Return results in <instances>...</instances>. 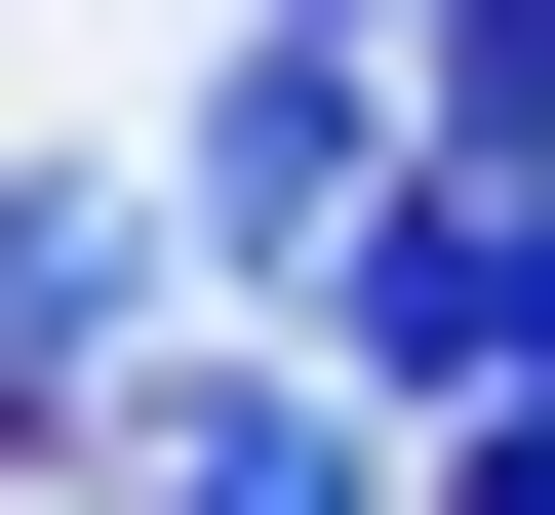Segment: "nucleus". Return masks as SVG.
I'll return each instance as SVG.
<instances>
[{"instance_id":"nucleus-4","label":"nucleus","mask_w":555,"mask_h":515,"mask_svg":"<svg viewBox=\"0 0 555 515\" xmlns=\"http://www.w3.org/2000/svg\"><path fill=\"white\" fill-rule=\"evenodd\" d=\"M119 357H159V198H80V159H40V198H0V397H40V436H119Z\"/></svg>"},{"instance_id":"nucleus-3","label":"nucleus","mask_w":555,"mask_h":515,"mask_svg":"<svg viewBox=\"0 0 555 515\" xmlns=\"http://www.w3.org/2000/svg\"><path fill=\"white\" fill-rule=\"evenodd\" d=\"M437 436L358 397V357H119V515H397Z\"/></svg>"},{"instance_id":"nucleus-6","label":"nucleus","mask_w":555,"mask_h":515,"mask_svg":"<svg viewBox=\"0 0 555 515\" xmlns=\"http://www.w3.org/2000/svg\"><path fill=\"white\" fill-rule=\"evenodd\" d=\"M437 515H555V357H516V397H437Z\"/></svg>"},{"instance_id":"nucleus-1","label":"nucleus","mask_w":555,"mask_h":515,"mask_svg":"<svg viewBox=\"0 0 555 515\" xmlns=\"http://www.w3.org/2000/svg\"><path fill=\"white\" fill-rule=\"evenodd\" d=\"M318 318H358V397H516L555 357V159H397L318 239Z\"/></svg>"},{"instance_id":"nucleus-5","label":"nucleus","mask_w":555,"mask_h":515,"mask_svg":"<svg viewBox=\"0 0 555 515\" xmlns=\"http://www.w3.org/2000/svg\"><path fill=\"white\" fill-rule=\"evenodd\" d=\"M437 159H555V0H437Z\"/></svg>"},{"instance_id":"nucleus-2","label":"nucleus","mask_w":555,"mask_h":515,"mask_svg":"<svg viewBox=\"0 0 555 515\" xmlns=\"http://www.w3.org/2000/svg\"><path fill=\"white\" fill-rule=\"evenodd\" d=\"M358 198H397V80L318 40V0H238V80H198V159H159V239H198V278H318Z\"/></svg>"},{"instance_id":"nucleus-7","label":"nucleus","mask_w":555,"mask_h":515,"mask_svg":"<svg viewBox=\"0 0 555 515\" xmlns=\"http://www.w3.org/2000/svg\"><path fill=\"white\" fill-rule=\"evenodd\" d=\"M318 40H437V0H318Z\"/></svg>"}]
</instances>
